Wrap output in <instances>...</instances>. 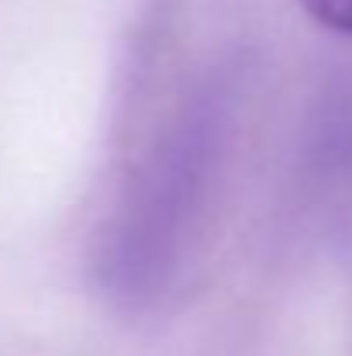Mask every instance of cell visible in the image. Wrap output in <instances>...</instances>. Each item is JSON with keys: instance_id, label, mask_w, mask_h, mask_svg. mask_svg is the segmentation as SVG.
I'll use <instances>...</instances> for the list:
<instances>
[{"instance_id": "6da1fadb", "label": "cell", "mask_w": 352, "mask_h": 356, "mask_svg": "<svg viewBox=\"0 0 352 356\" xmlns=\"http://www.w3.org/2000/svg\"><path fill=\"white\" fill-rule=\"evenodd\" d=\"M201 163H204V121L194 128L187 121L173 135L166 156H156L152 170L138 184V194H131L121 236L115 238V270L128 287L159 280V273L169 270V252L187 225Z\"/></svg>"}, {"instance_id": "7a4b0ae2", "label": "cell", "mask_w": 352, "mask_h": 356, "mask_svg": "<svg viewBox=\"0 0 352 356\" xmlns=\"http://www.w3.org/2000/svg\"><path fill=\"white\" fill-rule=\"evenodd\" d=\"M301 3L318 24L352 35V0H301Z\"/></svg>"}]
</instances>
